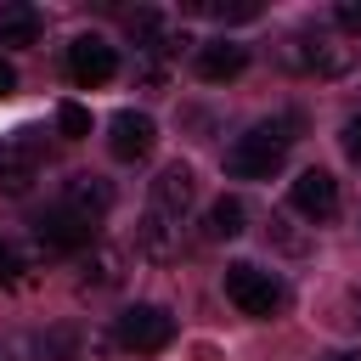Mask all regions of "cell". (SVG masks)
Here are the masks:
<instances>
[{
	"label": "cell",
	"mask_w": 361,
	"mask_h": 361,
	"mask_svg": "<svg viewBox=\"0 0 361 361\" xmlns=\"http://www.w3.org/2000/svg\"><path fill=\"white\" fill-rule=\"evenodd\" d=\"M299 141V113H276V118H259L248 124L231 147H226V169L237 180H271L288 158V147Z\"/></svg>",
	"instance_id": "cell-1"
},
{
	"label": "cell",
	"mask_w": 361,
	"mask_h": 361,
	"mask_svg": "<svg viewBox=\"0 0 361 361\" xmlns=\"http://www.w3.org/2000/svg\"><path fill=\"white\" fill-rule=\"evenodd\" d=\"M226 299H231L243 316L271 322V316H282V310H288V282H282L276 271H265V265L237 259V265H226Z\"/></svg>",
	"instance_id": "cell-2"
},
{
	"label": "cell",
	"mask_w": 361,
	"mask_h": 361,
	"mask_svg": "<svg viewBox=\"0 0 361 361\" xmlns=\"http://www.w3.org/2000/svg\"><path fill=\"white\" fill-rule=\"evenodd\" d=\"M282 62L299 68V73L333 79V73H344V68L355 62V45H344L333 28H293V34L282 39Z\"/></svg>",
	"instance_id": "cell-3"
},
{
	"label": "cell",
	"mask_w": 361,
	"mask_h": 361,
	"mask_svg": "<svg viewBox=\"0 0 361 361\" xmlns=\"http://www.w3.org/2000/svg\"><path fill=\"white\" fill-rule=\"evenodd\" d=\"M113 333L96 322H56L39 333V361H113Z\"/></svg>",
	"instance_id": "cell-4"
},
{
	"label": "cell",
	"mask_w": 361,
	"mask_h": 361,
	"mask_svg": "<svg viewBox=\"0 0 361 361\" xmlns=\"http://www.w3.org/2000/svg\"><path fill=\"white\" fill-rule=\"evenodd\" d=\"M113 338H118V350H130V355H158V350L175 344V316H169L164 305H130V310H118Z\"/></svg>",
	"instance_id": "cell-5"
},
{
	"label": "cell",
	"mask_w": 361,
	"mask_h": 361,
	"mask_svg": "<svg viewBox=\"0 0 361 361\" xmlns=\"http://www.w3.org/2000/svg\"><path fill=\"white\" fill-rule=\"evenodd\" d=\"M45 169V141L39 130H17V135H0V192L6 197H23Z\"/></svg>",
	"instance_id": "cell-6"
},
{
	"label": "cell",
	"mask_w": 361,
	"mask_h": 361,
	"mask_svg": "<svg viewBox=\"0 0 361 361\" xmlns=\"http://www.w3.org/2000/svg\"><path fill=\"white\" fill-rule=\"evenodd\" d=\"M192 203H197V175H192L186 164H164L158 180H152V203H147V214L186 226V209H192Z\"/></svg>",
	"instance_id": "cell-7"
},
{
	"label": "cell",
	"mask_w": 361,
	"mask_h": 361,
	"mask_svg": "<svg viewBox=\"0 0 361 361\" xmlns=\"http://www.w3.org/2000/svg\"><path fill=\"white\" fill-rule=\"evenodd\" d=\"M90 243H96V231L85 220H73L68 209H56V203L34 220V248L39 254H85Z\"/></svg>",
	"instance_id": "cell-8"
},
{
	"label": "cell",
	"mask_w": 361,
	"mask_h": 361,
	"mask_svg": "<svg viewBox=\"0 0 361 361\" xmlns=\"http://www.w3.org/2000/svg\"><path fill=\"white\" fill-rule=\"evenodd\" d=\"M56 209H68L73 220H85V226L96 231V226L107 220V209H113V186H107L102 175H73V180H62Z\"/></svg>",
	"instance_id": "cell-9"
},
{
	"label": "cell",
	"mask_w": 361,
	"mask_h": 361,
	"mask_svg": "<svg viewBox=\"0 0 361 361\" xmlns=\"http://www.w3.org/2000/svg\"><path fill=\"white\" fill-rule=\"evenodd\" d=\"M107 147H113L118 164H141V158L158 147V124H152L147 113L124 107V113H113V124H107Z\"/></svg>",
	"instance_id": "cell-10"
},
{
	"label": "cell",
	"mask_w": 361,
	"mask_h": 361,
	"mask_svg": "<svg viewBox=\"0 0 361 361\" xmlns=\"http://www.w3.org/2000/svg\"><path fill=\"white\" fill-rule=\"evenodd\" d=\"M68 73H73L79 85H107V79L118 73V51H113L107 39H96V34H79V39L68 45Z\"/></svg>",
	"instance_id": "cell-11"
},
{
	"label": "cell",
	"mask_w": 361,
	"mask_h": 361,
	"mask_svg": "<svg viewBox=\"0 0 361 361\" xmlns=\"http://www.w3.org/2000/svg\"><path fill=\"white\" fill-rule=\"evenodd\" d=\"M288 197H293V209H299L305 220H316V226L338 214V180H333L327 169H305V175L293 180V192H288Z\"/></svg>",
	"instance_id": "cell-12"
},
{
	"label": "cell",
	"mask_w": 361,
	"mask_h": 361,
	"mask_svg": "<svg viewBox=\"0 0 361 361\" xmlns=\"http://www.w3.org/2000/svg\"><path fill=\"white\" fill-rule=\"evenodd\" d=\"M118 282H124V248L90 243V248L79 254V288H85V293H107V288H118Z\"/></svg>",
	"instance_id": "cell-13"
},
{
	"label": "cell",
	"mask_w": 361,
	"mask_h": 361,
	"mask_svg": "<svg viewBox=\"0 0 361 361\" xmlns=\"http://www.w3.org/2000/svg\"><path fill=\"white\" fill-rule=\"evenodd\" d=\"M243 68H248V45H237V39H209V45H197V79L226 85V79H237Z\"/></svg>",
	"instance_id": "cell-14"
},
{
	"label": "cell",
	"mask_w": 361,
	"mask_h": 361,
	"mask_svg": "<svg viewBox=\"0 0 361 361\" xmlns=\"http://www.w3.org/2000/svg\"><path fill=\"white\" fill-rule=\"evenodd\" d=\"M243 231H248L243 197H214L209 214H203V237H209V243H231V237H243Z\"/></svg>",
	"instance_id": "cell-15"
},
{
	"label": "cell",
	"mask_w": 361,
	"mask_h": 361,
	"mask_svg": "<svg viewBox=\"0 0 361 361\" xmlns=\"http://www.w3.org/2000/svg\"><path fill=\"white\" fill-rule=\"evenodd\" d=\"M39 11L34 6H23V0H11V6H0V45H39Z\"/></svg>",
	"instance_id": "cell-16"
},
{
	"label": "cell",
	"mask_w": 361,
	"mask_h": 361,
	"mask_svg": "<svg viewBox=\"0 0 361 361\" xmlns=\"http://www.w3.org/2000/svg\"><path fill=\"white\" fill-rule=\"evenodd\" d=\"M56 130H62L68 141H85V135H90V107H79V102H62V107H56Z\"/></svg>",
	"instance_id": "cell-17"
},
{
	"label": "cell",
	"mask_w": 361,
	"mask_h": 361,
	"mask_svg": "<svg viewBox=\"0 0 361 361\" xmlns=\"http://www.w3.org/2000/svg\"><path fill=\"white\" fill-rule=\"evenodd\" d=\"M23 271H28V265H23V254H17L11 243H0V288H17V282H23Z\"/></svg>",
	"instance_id": "cell-18"
},
{
	"label": "cell",
	"mask_w": 361,
	"mask_h": 361,
	"mask_svg": "<svg viewBox=\"0 0 361 361\" xmlns=\"http://www.w3.org/2000/svg\"><path fill=\"white\" fill-rule=\"evenodd\" d=\"M333 28L361 34V0H338V6H333Z\"/></svg>",
	"instance_id": "cell-19"
},
{
	"label": "cell",
	"mask_w": 361,
	"mask_h": 361,
	"mask_svg": "<svg viewBox=\"0 0 361 361\" xmlns=\"http://www.w3.org/2000/svg\"><path fill=\"white\" fill-rule=\"evenodd\" d=\"M344 152H350V158L361 164V113H355V118L344 124Z\"/></svg>",
	"instance_id": "cell-20"
},
{
	"label": "cell",
	"mask_w": 361,
	"mask_h": 361,
	"mask_svg": "<svg viewBox=\"0 0 361 361\" xmlns=\"http://www.w3.org/2000/svg\"><path fill=\"white\" fill-rule=\"evenodd\" d=\"M11 90H17V68H11V62H0V96H11Z\"/></svg>",
	"instance_id": "cell-21"
},
{
	"label": "cell",
	"mask_w": 361,
	"mask_h": 361,
	"mask_svg": "<svg viewBox=\"0 0 361 361\" xmlns=\"http://www.w3.org/2000/svg\"><path fill=\"white\" fill-rule=\"evenodd\" d=\"M350 322H355V327H361V288H355V293H350Z\"/></svg>",
	"instance_id": "cell-22"
},
{
	"label": "cell",
	"mask_w": 361,
	"mask_h": 361,
	"mask_svg": "<svg viewBox=\"0 0 361 361\" xmlns=\"http://www.w3.org/2000/svg\"><path fill=\"white\" fill-rule=\"evenodd\" d=\"M0 361H11V350H6V344H0Z\"/></svg>",
	"instance_id": "cell-23"
},
{
	"label": "cell",
	"mask_w": 361,
	"mask_h": 361,
	"mask_svg": "<svg viewBox=\"0 0 361 361\" xmlns=\"http://www.w3.org/2000/svg\"><path fill=\"white\" fill-rule=\"evenodd\" d=\"M333 361H361V355H333Z\"/></svg>",
	"instance_id": "cell-24"
}]
</instances>
